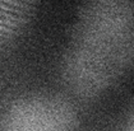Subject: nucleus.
I'll return each instance as SVG.
<instances>
[{
  "label": "nucleus",
  "instance_id": "7ed1b4c3",
  "mask_svg": "<svg viewBox=\"0 0 134 131\" xmlns=\"http://www.w3.org/2000/svg\"><path fill=\"white\" fill-rule=\"evenodd\" d=\"M35 0H0V43L13 37L24 23Z\"/></svg>",
  "mask_w": 134,
  "mask_h": 131
},
{
  "label": "nucleus",
  "instance_id": "f257e3e1",
  "mask_svg": "<svg viewBox=\"0 0 134 131\" xmlns=\"http://www.w3.org/2000/svg\"><path fill=\"white\" fill-rule=\"evenodd\" d=\"M130 0H84L64 61L69 85L83 94L107 87L130 59Z\"/></svg>",
  "mask_w": 134,
  "mask_h": 131
},
{
  "label": "nucleus",
  "instance_id": "f03ea898",
  "mask_svg": "<svg viewBox=\"0 0 134 131\" xmlns=\"http://www.w3.org/2000/svg\"><path fill=\"white\" fill-rule=\"evenodd\" d=\"M74 115L60 99L35 97L17 102L8 115L7 131H73Z\"/></svg>",
  "mask_w": 134,
  "mask_h": 131
}]
</instances>
